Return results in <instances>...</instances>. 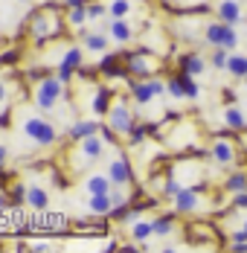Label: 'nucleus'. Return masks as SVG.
Segmentation results:
<instances>
[{
    "instance_id": "nucleus-1",
    "label": "nucleus",
    "mask_w": 247,
    "mask_h": 253,
    "mask_svg": "<svg viewBox=\"0 0 247 253\" xmlns=\"http://www.w3.org/2000/svg\"><path fill=\"white\" fill-rule=\"evenodd\" d=\"M64 29H67L64 9L61 6H52V3L49 6H41V9H32L29 18H26V24H24V32H26V38H29L32 47H44L49 41L61 38Z\"/></svg>"
},
{
    "instance_id": "nucleus-2",
    "label": "nucleus",
    "mask_w": 247,
    "mask_h": 253,
    "mask_svg": "<svg viewBox=\"0 0 247 253\" xmlns=\"http://www.w3.org/2000/svg\"><path fill=\"white\" fill-rule=\"evenodd\" d=\"M29 99H32V105H35L38 114L47 117V114H52V111L58 108V102L67 99V82L58 76V73H47L41 82H35Z\"/></svg>"
},
{
    "instance_id": "nucleus-3",
    "label": "nucleus",
    "mask_w": 247,
    "mask_h": 253,
    "mask_svg": "<svg viewBox=\"0 0 247 253\" xmlns=\"http://www.w3.org/2000/svg\"><path fill=\"white\" fill-rule=\"evenodd\" d=\"M105 157V137L102 134H90L84 140L76 143V149H70V160H73V172H82L87 166H93L96 160Z\"/></svg>"
},
{
    "instance_id": "nucleus-4",
    "label": "nucleus",
    "mask_w": 247,
    "mask_h": 253,
    "mask_svg": "<svg viewBox=\"0 0 247 253\" xmlns=\"http://www.w3.org/2000/svg\"><path fill=\"white\" fill-rule=\"evenodd\" d=\"M128 93H131V102L137 108H146L154 99L166 96V82L160 76H148V79H128Z\"/></svg>"
},
{
    "instance_id": "nucleus-5",
    "label": "nucleus",
    "mask_w": 247,
    "mask_h": 253,
    "mask_svg": "<svg viewBox=\"0 0 247 253\" xmlns=\"http://www.w3.org/2000/svg\"><path fill=\"white\" fill-rule=\"evenodd\" d=\"M21 128H24V134L38 149H49V146L58 143V131H55V126L49 123L44 114H29V117H24Z\"/></svg>"
},
{
    "instance_id": "nucleus-6",
    "label": "nucleus",
    "mask_w": 247,
    "mask_h": 253,
    "mask_svg": "<svg viewBox=\"0 0 247 253\" xmlns=\"http://www.w3.org/2000/svg\"><path fill=\"white\" fill-rule=\"evenodd\" d=\"M204 44L206 47H224V50H239V44H242V35L236 32V26L224 24V21H209V24L204 26Z\"/></svg>"
},
{
    "instance_id": "nucleus-7",
    "label": "nucleus",
    "mask_w": 247,
    "mask_h": 253,
    "mask_svg": "<svg viewBox=\"0 0 247 253\" xmlns=\"http://www.w3.org/2000/svg\"><path fill=\"white\" fill-rule=\"evenodd\" d=\"M105 123L114 128L120 137H128V134H131V128L137 126V114H134V108L128 105L125 96H114L111 111H108V117H105Z\"/></svg>"
},
{
    "instance_id": "nucleus-8",
    "label": "nucleus",
    "mask_w": 247,
    "mask_h": 253,
    "mask_svg": "<svg viewBox=\"0 0 247 253\" xmlns=\"http://www.w3.org/2000/svg\"><path fill=\"white\" fill-rule=\"evenodd\" d=\"M120 55H123L131 79L157 76V70H160V58H154V52H148V50H134V52L125 50V52H120Z\"/></svg>"
},
{
    "instance_id": "nucleus-9",
    "label": "nucleus",
    "mask_w": 247,
    "mask_h": 253,
    "mask_svg": "<svg viewBox=\"0 0 247 253\" xmlns=\"http://www.w3.org/2000/svg\"><path fill=\"white\" fill-rule=\"evenodd\" d=\"M172 204H174V212H177V215H198V212H204V210H212L198 186H183V189L172 198Z\"/></svg>"
},
{
    "instance_id": "nucleus-10",
    "label": "nucleus",
    "mask_w": 247,
    "mask_h": 253,
    "mask_svg": "<svg viewBox=\"0 0 247 253\" xmlns=\"http://www.w3.org/2000/svg\"><path fill=\"white\" fill-rule=\"evenodd\" d=\"M105 172L111 175L114 186H131V183H134V166H131V160H128L125 154H117V157H111Z\"/></svg>"
},
{
    "instance_id": "nucleus-11",
    "label": "nucleus",
    "mask_w": 247,
    "mask_h": 253,
    "mask_svg": "<svg viewBox=\"0 0 247 253\" xmlns=\"http://www.w3.org/2000/svg\"><path fill=\"white\" fill-rule=\"evenodd\" d=\"M236 157H239V149H236L233 140H227V137H215V140H212V146H209V160H212L215 166H233Z\"/></svg>"
},
{
    "instance_id": "nucleus-12",
    "label": "nucleus",
    "mask_w": 247,
    "mask_h": 253,
    "mask_svg": "<svg viewBox=\"0 0 247 253\" xmlns=\"http://www.w3.org/2000/svg\"><path fill=\"white\" fill-rule=\"evenodd\" d=\"M84 52H87L84 47H70V50H67L64 55H61V64H58V70H55V73H58V76L64 79L67 84L73 82L76 70H79V67L84 64Z\"/></svg>"
},
{
    "instance_id": "nucleus-13",
    "label": "nucleus",
    "mask_w": 247,
    "mask_h": 253,
    "mask_svg": "<svg viewBox=\"0 0 247 253\" xmlns=\"http://www.w3.org/2000/svg\"><path fill=\"white\" fill-rule=\"evenodd\" d=\"M79 38H82V47L87 52H108V44H111V35H108V29L102 32V29H79Z\"/></svg>"
},
{
    "instance_id": "nucleus-14",
    "label": "nucleus",
    "mask_w": 247,
    "mask_h": 253,
    "mask_svg": "<svg viewBox=\"0 0 247 253\" xmlns=\"http://www.w3.org/2000/svg\"><path fill=\"white\" fill-rule=\"evenodd\" d=\"M206 67H209V61L195 50H186L177 55V70H183V73H192V76H204L206 73Z\"/></svg>"
},
{
    "instance_id": "nucleus-15",
    "label": "nucleus",
    "mask_w": 247,
    "mask_h": 253,
    "mask_svg": "<svg viewBox=\"0 0 247 253\" xmlns=\"http://www.w3.org/2000/svg\"><path fill=\"white\" fill-rule=\"evenodd\" d=\"M215 18L224 21V24H230V26H239L242 21H245L242 0H221V3L215 6Z\"/></svg>"
},
{
    "instance_id": "nucleus-16",
    "label": "nucleus",
    "mask_w": 247,
    "mask_h": 253,
    "mask_svg": "<svg viewBox=\"0 0 247 253\" xmlns=\"http://www.w3.org/2000/svg\"><path fill=\"white\" fill-rule=\"evenodd\" d=\"M108 35H111L114 44L125 47V44H131V41L137 38V29L128 24L125 18H111V24H108Z\"/></svg>"
},
{
    "instance_id": "nucleus-17",
    "label": "nucleus",
    "mask_w": 247,
    "mask_h": 253,
    "mask_svg": "<svg viewBox=\"0 0 247 253\" xmlns=\"http://www.w3.org/2000/svg\"><path fill=\"white\" fill-rule=\"evenodd\" d=\"M99 128H102L99 120H76L73 126H67V140L70 143H79V140H84L90 134H99Z\"/></svg>"
},
{
    "instance_id": "nucleus-18",
    "label": "nucleus",
    "mask_w": 247,
    "mask_h": 253,
    "mask_svg": "<svg viewBox=\"0 0 247 253\" xmlns=\"http://www.w3.org/2000/svg\"><path fill=\"white\" fill-rule=\"evenodd\" d=\"M87 210L90 215L96 218H108L111 210H114V201H111V192H99V195H87Z\"/></svg>"
},
{
    "instance_id": "nucleus-19",
    "label": "nucleus",
    "mask_w": 247,
    "mask_h": 253,
    "mask_svg": "<svg viewBox=\"0 0 247 253\" xmlns=\"http://www.w3.org/2000/svg\"><path fill=\"white\" fill-rule=\"evenodd\" d=\"M114 189V180L108 172H96V175L84 177V192L87 195H99V192H111Z\"/></svg>"
},
{
    "instance_id": "nucleus-20",
    "label": "nucleus",
    "mask_w": 247,
    "mask_h": 253,
    "mask_svg": "<svg viewBox=\"0 0 247 253\" xmlns=\"http://www.w3.org/2000/svg\"><path fill=\"white\" fill-rule=\"evenodd\" d=\"M111 102H114V90H111L108 84H99L96 93H93L90 108H93V114H96V117H108V111H111Z\"/></svg>"
},
{
    "instance_id": "nucleus-21",
    "label": "nucleus",
    "mask_w": 247,
    "mask_h": 253,
    "mask_svg": "<svg viewBox=\"0 0 247 253\" xmlns=\"http://www.w3.org/2000/svg\"><path fill=\"white\" fill-rule=\"evenodd\" d=\"M224 126L230 128V131H236V134H245L247 131V114L242 108H236V105L224 108Z\"/></svg>"
},
{
    "instance_id": "nucleus-22",
    "label": "nucleus",
    "mask_w": 247,
    "mask_h": 253,
    "mask_svg": "<svg viewBox=\"0 0 247 253\" xmlns=\"http://www.w3.org/2000/svg\"><path fill=\"white\" fill-rule=\"evenodd\" d=\"M154 236V224H151V218H137V221H131V242H140L143 245V251H146L148 239Z\"/></svg>"
},
{
    "instance_id": "nucleus-23",
    "label": "nucleus",
    "mask_w": 247,
    "mask_h": 253,
    "mask_svg": "<svg viewBox=\"0 0 247 253\" xmlns=\"http://www.w3.org/2000/svg\"><path fill=\"white\" fill-rule=\"evenodd\" d=\"M26 207L29 210H49V192L44 186H29L26 189Z\"/></svg>"
},
{
    "instance_id": "nucleus-24",
    "label": "nucleus",
    "mask_w": 247,
    "mask_h": 253,
    "mask_svg": "<svg viewBox=\"0 0 247 253\" xmlns=\"http://www.w3.org/2000/svg\"><path fill=\"white\" fill-rule=\"evenodd\" d=\"M174 215H177V212H166V215L151 218V224H154V236H160V239L172 236L174 230H177V218H174Z\"/></svg>"
},
{
    "instance_id": "nucleus-25",
    "label": "nucleus",
    "mask_w": 247,
    "mask_h": 253,
    "mask_svg": "<svg viewBox=\"0 0 247 253\" xmlns=\"http://www.w3.org/2000/svg\"><path fill=\"white\" fill-rule=\"evenodd\" d=\"M227 73L233 79H245L247 76V52L233 50L230 52V61H227Z\"/></svg>"
},
{
    "instance_id": "nucleus-26",
    "label": "nucleus",
    "mask_w": 247,
    "mask_h": 253,
    "mask_svg": "<svg viewBox=\"0 0 247 253\" xmlns=\"http://www.w3.org/2000/svg\"><path fill=\"white\" fill-rule=\"evenodd\" d=\"M26 186L24 180H15L6 186V198H9V207H26Z\"/></svg>"
},
{
    "instance_id": "nucleus-27",
    "label": "nucleus",
    "mask_w": 247,
    "mask_h": 253,
    "mask_svg": "<svg viewBox=\"0 0 247 253\" xmlns=\"http://www.w3.org/2000/svg\"><path fill=\"white\" fill-rule=\"evenodd\" d=\"M64 21H67V26H73L76 32L79 29H84L87 26V6H79V9H64Z\"/></svg>"
},
{
    "instance_id": "nucleus-28",
    "label": "nucleus",
    "mask_w": 247,
    "mask_h": 253,
    "mask_svg": "<svg viewBox=\"0 0 247 253\" xmlns=\"http://www.w3.org/2000/svg\"><path fill=\"white\" fill-rule=\"evenodd\" d=\"M177 76H180V84H183L186 99H192V102L201 99V84H198V76H192V73H183V70H177Z\"/></svg>"
},
{
    "instance_id": "nucleus-29",
    "label": "nucleus",
    "mask_w": 247,
    "mask_h": 253,
    "mask_svg": "<svg viewBox=\"0 0 247 253\" xmlns=\"http://www.w3.org/2000/svg\"><path fill=\"white\" fill-rule=\"evenodd\" d=\"M224 189H227V195L245 192L247 189V172H230V175L224 177Z\"/></svg>"
},
{
    "instance_id": "nucleus-30",
    "label": "nucleus",
    "mask_w": 247,
    "mask_h": 253,
    "mask_svg": "<svg viewBox=\"0 0 247 253\" xmlns=\"http://www.w3.org/2000/svg\"><path fill=\"white\" fill-rule=\"evenodd\" d=\"M227 61H230V50H224V47H212L209 67H212V70H224V73H227Z\"/></svg>"
},
{
    "instance_id": "nucleus-31",
    "label": "nucleus",
    "mask_w": 247,
    "mask_h": 253,
    "mask_svg": "<svg viewBox=\"0 0 247 253\" xmlns=\"http://www.w3.org/2000/svg\"><path fill=\"white\" fill-rule=\"evenodd\" d=\"M131 0H111V6H108V15L111 18H128L131 15Z\"/></svg>"
},
{
    "instance_id": "nucleus-32",
    "label": "nucleus",
    "mask_w": 247,
    "mask_h": 253,
    "mask_svg": "<svg viewBox=\"0 0 247 253\" xmlns=\"http://www.w3.org/2000/svg\"><path fill=\"white\" fill-rule=\"evenodd\" d=\"M166 90H169V96H172V99H186V93H183V84H180V76H177V73L166 79Z\"/></svg>"
},
{
    "instance_id": "nucleus-33",
    "label": "nucleus",
    "mask_w": 247,
    "mask_h": 253,
    "mask_svg": "<svg viewBox=\"0 0 247 253\" xmlns=\"http://www.w3.org/2000/svg\"><path fill=\"white\" fill-rule=\"evenodd\" d=\"M105 15H108V6H105V3H99V0H90V3H87V18H90V21H102Z\"/></svg>"
},
{
    "instance_id": "nucleus-34",
    "label": "nucleus",
    "mask_w": 247,
    "mask_h": 253,
    "mask_svg": "<svg viewBox=\"0 0 247 253\" xmlns=\"http://www.w3.org/2000/svg\"><path fill=\"white\" fill-rule=\"evenodd\" d=\"M18 61H21V50H18V47L0 52V67H3V64H18Z\"/></svg>"
},
{
    "instance_id": "nucleus-35",
    "label": "nucleus",
    "mask_w": 247,
    "mask_h": 253,
    "mask_svg": "<svg viewBox=\"0 0 247 253\" xmlns=\"http://www.w3.org/2000/svg\"><path fill=\"white\" fill-rule=\"evenodd\" d=\"M233 207H236V210H245V212H247V189H245V192H236V195H233Z\"/></svg>"
},
{
    "instance_id": "nucleus-36",
    "label": "nucleus",
    "mask_w": 247,
    "mask_h": 253,
    "mask_svg": "<svg viewBox=\"0 0 247 253\" xmlns=\"http://www.w3.org/2000/svg\"><path fill=\"white\" fill-rule=\"evenodd\" d=\"M230 251L247 253V239H230Z\"/></svg>"
},
{
    "instance_id": "nucleus-37",
    "label": "nucleus",
    "mask_w": 247,
    "mask_h": 253,
    "mask_svg": "<svg viewBox=\"0 0 247 253\" xmlns=\"http://www.w3.org/2000/svg\"><path fill=\"white\" fill-rule=\"evenodd\" d=\"M90 0H61V9H79V6H87Z\"/></svg>"
},
{
    "instance_id": "nucleus-38",
    "label": "nucleus",
    "mask_w": 247,
    "mask_h": 253,
    "mask_svg": "<svg viewBox=\"0 0 247 253\" xmlns=\"http://www.w3.org/2000/svg\"><path fill=\"white\" fill-rule=\"evenodd\" d=\"M12 183V172H6V169H0V192H6V186Z\"/></svg>"
},
{
    "instance_id": "nucleus-39",
    "label": "nucleus",
    "mask_w": 247,
    "mask_h": 253,
    "mask_svg": "<svg viewBox=\"0 0 247 253\" xmlns=\"http://www.w3.org/2000/svg\"><path fill=\"white\" fill-rule=\"evenodd\" d=\"M29 251H35V253H47V251H52L47 242H35V245H29Z\"/></svg>"
},
{
    "instance_id": "nucleus-40",
    "label": "nucleus",
    "mask_w": 247,
    "mask_h": 253,
    "mask_svg": "<svg viewBox=\"0 0 247 253\" xmlns=\"http://www.w3.org/2000/svg\"><path fill=\"white\" fill-rule=\"evenodd\" d=\"M6 160H9V149H6V146H0V169L6 166Z\"/></svg>"
},
{
    "instance_id": "nucleus-41",
    "label": "nucleus",
    "mask_w": 247,
    "mask_h": 253,
    "mask_svg": "<svg viewBox=\"0 0 247 253\" xmlns=\"http://www.w3.org/2000/svg\"><path fill=\"white\" fill-rule=\"evenodd\" d=\"M6 204H9V198H6V192H0V215L6 212Z\"/></svg>"
},
{
    "instance_id": "nucleus-42",
    "label": "nucleus",
    "mask_w": 247,
    "mask_h": 253,
    "mask_svg": "<svg viewBox=\"0 0 247 253\" xmlns=\"http://www.w3.org/2000/svg\"><path fill=\"white\" fill-rule=\"evenodd\" d=\"M242 227H245V233H247V215H245V224H242Z\"/></svg>"
},
{
    "instance_id": "nucleus-43",
    "label": "nucleus",
    "mask_w": 247,
    "mask_h": 253,
    "mask_svg": "<svg viewBox=\"0 0 247 253\" xmlns=\"http://www.w3.org/2000/svg\"><path fill=\"white\" fill-rule=\"evenodd\" d=\"M242 82H245V87H247V76H245V79H242Z\"/></svg>"
}]
</instances>
